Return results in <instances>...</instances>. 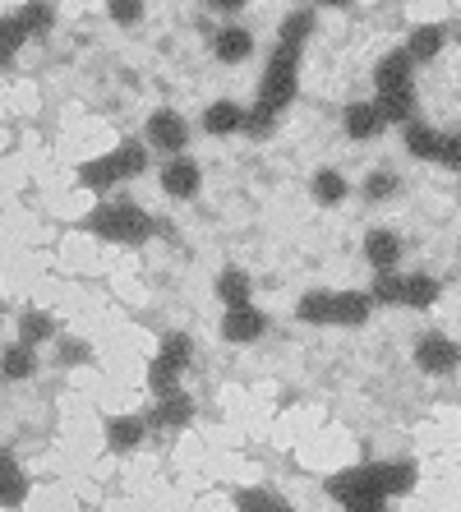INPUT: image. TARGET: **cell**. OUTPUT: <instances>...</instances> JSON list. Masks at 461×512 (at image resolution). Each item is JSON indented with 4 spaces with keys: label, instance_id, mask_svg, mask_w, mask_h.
<instances>
[{
    "label": "cell",
    "instance_id": "1",
    "mask_svg": "<svg viewBox=\"0 0 461 512\" xmlns=\"http://www.w3.org/2000/svg\"><path fill=\"white\" fill-rule=\"evenodd\" d=\"M300 88V51H286L277 47L268 60V70H263V84H259V102L245 111V125L240 130L254 134V139H263V134L272 130V120H277V111L291 107V97H296Z\"/></svg>",
    "mask_w": 461,
    "mask_h": 512
},
{
    "label": "cell",
    "instance_id": "2",
    "mask_svg": "<svg viewBox=\"0 0 461 512\" xmlns=\"http://www.w3.org/2000/svg\"><path fill=\"white\" fill-rule=\"evenodd\" d=\"M83 227L93 231V236H102V240H116V245H143V240L157 231L153 217L143 213L139 203H130V199H116V203L93 208V213L83 217Z\"/></svg>",
    "mask_w": 461,
    "mask_h": 512
},
{
    "label": "cell",
    "instance_id": "3",
    "mask_svg": "<svg viewBox=\"0 0 461 512\" xmlns=\"http://www.w3.org/2000/svg\"><path fill=\"white\" fill-rule=\"evenodd\" d=\"M143 167H148V148L143 143H120L116 153L79 167V185L83 190H111V185H125L130 176H139Z\"/></svg>",
    "mask_w": 461,
    "mask_h": 512
},
{
    "label": "cell",
    "instance_id": "4",
    "mask_svg": "<svg viewBox=\"0 0 461 512\" xmlns=\"http://www.w3.org/2000/svg\"><path fill=\"white\" fill-rule=\"evenodd\" d=\"M190 356H194V342L185 333H166L162 351H157L153 370H148V383H153V393L166 397L180 388V374L190 370Z\"/></svg>",
    "mask_w": 461,
    "mask_h": 512
},
{
    "label": "cell",
    "instance_id": "5",
    "mask_svg": "<svg viewBox=\"0 0 461 512\" xmlns=\"http://www.w3.org/2000/svg\"><path fill=\"white\" fill-rule=\"evenodd\" d=\"M148 143L176 157L180 148L190 143V125H185L176 111H153V120H148Z\"/></svg>",
    "mask_w": 461,
    "mask_h": 512
},
{
    "label": "cell",
    "instance_id": "6",
    "mask_svg": "<svg viewBox=\"0 0 461 512\" xmlns=\"http://www.w3.org/2000/svg\"><path fill=\"white\" fill-rule=\"evenodd\" d=\"M415 365H420L425 374H452L457 370V342H452V337L429 333L425 342L415 346Z\"/></svg>",
    "mask_w": 461,
    "mask_h": 512
},
{
    "label": "cell",
    "instance_id": "7",
    "mask_svg": "<svg viewBox=\"0 0 461 512\" xmlns=\"http://www.w3.org/2000/svg\"><path fill=\"white\" fill-rule=\"evenodd\" d=\"M199 162L194 157H185V153H176L171 162L162 167V190L171 194V199H190L194 190H199Z\"/></svg>",
    "mask_w": 461,
    "mask_h": 512
},
{
    "label": "cell",
    "instance_id": "8",
    "mask_svg": "<svg viewBox=\"0 0 461 512\" xmlns=\"http://www.w3.org/2000/svg\"><path fill=\"white\" fill-rule=\"evenodd\" d=\"M194 420V402L185 393H166V397H157V406L148 411V420L143 425H153V429H180V425H190Z\"/></svg>",
    "mask_w": 461,
    "mask_h": 512
},
{
    "label": "cell",
    "instance_id": "9",
    "mask_svg": "<svg viewBox=\"0 0 461 512\" xmlns=\"http://www.w3.org/2000/svg\"><path fill=\"white\" fill-rule=\"evenodd\" d=\"M369 471H374V489H379V499L411 494L415 489V466L411 462H369Z\"/></svg>",
    "mask_w": 461,
    "mask_h": 512
},
{
    "label": "cell",
    "instance_id": "10",
    "mask_svg": "<svg viewBox=\"0 0 461 512\" xmlns=\"http://www.w3.org/2000/svg\"><path fill=\"white\" fill-rule=\"evenodd\" d=\"M263 328H268V319H263L254 305L226 310V319H222V337H226V342H259Z\"/></svg>",
    "mask_w": 461,
    "mask_h": 512
},
{
    "label": "cell",
    "instance_id": "11",
    "mask_svg": "<svg viewBox=\"0 0 461 512\" xmlns=\"http://www.w3.org/2000/svg\"><path fill=\"white\" fill-rule=\"evenodd\" d=\"M411 70H415V60L406 56V51H392V56L379 60V70H374V84H379V93L415 88V84H411Z\"/></svg>",
    "mask_w": 461,
    "mask_h": 512
},
{
    "label": "cell",
    "instance_id": "12",
    "mask_svg": "<svg viewBox=\"0 0 461 512\" xmlns=\"http://www.w3.org/2000/svg\"><path fill=\"white\" fill-rule=\"evenodd\" d=\"M374 310V300L360 296V291H332V323H342V328H360Z\"/></svg>",
    "mask_w": 461,
    "mask_h": 512
},
{
    "label": "cell",
    "instance_id": "13",
    "mask_svg": "<svg viewBox=\"0 0 461 512\" xmlns=\"http://www.w3.org/2000/svg\"><path fill=\"white\" fill-rule=\"evenodd\" d=\"M28 499V476L10 453H0V508H19Z\"/></svg>",
    "mask_w": 461,
    "mask_h": 512
},
{
    "label": "cell",
    "instance_id": "14",
    "mask_svg": "<svg viewBox=\"0 0 461 512\" xmlns=\"http://www.w3.org/2000/svg\"><path fill=\"white\" fill-rule=\"evenodd\" d=\"M365 259L379 268V273H392L397 259H402V240L392 236V231H369L365 236Z\"/></svg>",
    "mask_w": 461,
    "mask_h": 512
},
{
    "label": "cell",
    "instance_id": "15",
    "mask_svg": "<svg viewBox=\"0 0 461 512\" xmlns=\"http://www.w3.org/2000/svg\"><path fill=\"white\" fill-rule=\"evenodd\" d=\"M383 125H406L415 111V88H397V93H379V102H369Z\"/></svg>",
    "mask_w": 461,
    "mask_h": 512
},
{
    "label": "cell",
    "instance_id": "16",
    "mask_svg": "<svg viewBox=\"0 0 461 512\" xmlns=\"http://www.w3.org/2000/svg\"><path fill=\"white\" fill-rule=\"evenodd\" d=\"M143 420L139 416H111L107 420V448L111 453H134V448H139L143 443Z\"/></svg>",
    "mask_w": 461,
    "mask_h": 512
},
{
    "label": "cell",
    "instance_id": "17",
    "mask_svg": "<svg viewBox=\"0 0 461 512\" xmlns=\"http://www.w3.org/2000/svg\"><path fill=\"white\" fill-rule=\"evenodd\" d=\"M240 125H245V107H240V102H213V107L203 111V130L217 134V139L240 134Z\"/></svg>",
    "mask_w": 461,
    "mask_h": 512
},
{
    "label": "cell",
    "instance_id": "18",
    "mask_svg": "<svg viewBox=\"0 0 461 512\" xmlns=\"http://www.w3.org/2000/svg\"><path fill=\"white\" fill-rule=\"evenodd\" d=\"M438 277H429V273H411V277H402V300L397 305H411V310H429L438 300Z\"/></svg>",
    "mask_w": 461,
    "mask_h": 512
},
{
    "label": "cell",
    "instance_id": "19",
    "mask_svg": "<svg viewBox=\"0 0 461 512\" xmlns=\"http://www.w3.org/2000/svg\"><path fill=\"white\" fill-rule=\"evenodd\" d=\"M213 51H217L222 65H240V60H249V51H254V37H249L245 28H222L217 42H213Z\"/></svg>",
    "mask_w": 461,
    "mask_h": 512
},
{
    "label": "cell",
    "instance_id": "20",
    "mask_svg": "<svg viewBox=\"0 0 461 512\" xmlns=\"http://www.w3.org/2000/svg\"><path fill=\"white\" fill-rule=\"evenodd\" d=\"M443 42H448V28L420 24V28L411 33V42H406V56H411V60H434L438 51H443Z\"/></svg>",
    "mask_w": 461,
    "mask_h": 512
},
{
    "label": "cell",
    "instance_id": "21",
    "mask_svg": "<svg viewBox=\"0 0 461 512\" xmlns=\"http://www.w3.org/2000/svg\"><path fill=\"white\" fill-rule=\"evenodd\" d=\"M14 24L24 28V37H42L51 24H56V10H51L47 0H28L24 10L14 14Z\"/></svg>",
    "mask_w": 461,
    "mask_h": 512
},
{
    "label": "cell",
    "instance_id": "22",
    "mask_svg": "<svg viewBox=\"0 0 461 512\" xmlns=\"http://www.w3.org/2000/svg\"><path fill=\"white\" fill-rule=\"evenodd\" d=\"M217 296H222L226 310L249 305V277L240 273V268H222V277H217Z\"/></svg>",
    "mask_w": 461,
    "mask_h": 512
},
{
    "label": "cell",
    "instance_id": "23",
    "mask_svg": "<svg viewBox=\"0 0 461 512\" xmlns=\"http://www.w3.org/2000/svg\"><path fill=\"white\" fill-rule=\"evenodd\" d=\"M379 130H383V120L374 116L369 102H351V107H346V134H351V139H374Z\"/></svg>",
    "mask_w": 461,
    "mask_h": 512
},
{
    "label": "cell",
    "instance_id": "24",
    "mask_svg": "<svg viewBox=\"0 0 461 512\" xmlns=\"http://www.w3.org/2000/svg\"><path fill=\"white\" fill-rule=\"evenodd\" d=\"M309 37H314V14H291V19H286L282 24V33H277V47H286V51H300L309 42Z\"/></svg>",
    "mask_w": 461,
    "mask_h": 512
},
{
    "label": "cell",
    "instance_id": "25",
    "mask_svg": "<svg viewBox=\"0 0 461 512\" xmlns=\"http://www.w3.org/2000/svg\"><path fill=\"white\" fill-rule=\"evenodd\" d=\"M438 139H443L438 130H429V125H420V120H406V148H411L415 157L434 162V157H438Z\"/></svg>",
    "mask_w": 461,
    "mask_h": 512
},
{
    "label": "cell",
    "instance_id": "26",
    "mask_svg": "<svg viewBox=\"0 0 461 512\" xmlns=\"http://www.w3.org/2000/svg\"><path fill=\"white\" fill-rule=\"evenodd\" d=\"M0 370H5V379H33L37 374V360H33V346H10L5 351V360H0Z\"/></svg>",
    "mask_w": 461,
    "mask_h": 512
},
{
    "label": "cell",
    "instance_id": "27",
    "mask_svg": "<svg viewBox=\"0 0 461 512\" xmlns=\"http://www.w3.org/2000/svg\"><path fill=\"white\" fill-rule=\"evenodd\" d=\"M296 319L300 323H332V291H309L296 305Z\"/></svg>",
    "mask_w": 461,
    "mask_h": 512
},
{
    "label": "cell",
    "instance_id": "28",
    "mask_svg": "<svg viewBox=\"0 0 461 512\" xmlns=\"http://www.w3.org/2000/svg\"><path fill=\"white\" fill-rule=\"evenodd\" d=\"M236 503H240V512H291V503L268 494V489H240Z\"/></svg>",
    "mask_w": 461,
    "mask_h": 512
},
{
    "label": "cell",
    "instance_id": "29",
    "mask_svg": "<svg viewBox=\"0 0 461 512\" xmlns=\"http://www.w3.org/2000/svg\"><path fill=\"white\" fill-rule=\"evenodd\" d=\"M314 199L319 203H342L346 199V180L337 176V171H319V176H314Z\"/></svg>",
    "mask_w": 461,
    "mask_h": 512
},
{
    "label": "cell",
    "instance_id": "30",
    "mask_svg": "<svg viewBox=\"0 0 461 512\" xmlns=\"http://www.w3.org/2000/svg\"><path fill=\"white\" fill-rule=\"evenodd\" d=\"M24 42H28V37H24V28L14 24V14H10V19H0V65H10L14 51L24 47Z\"/></svg>",
    "mask_w": 461,
    "mask_h": 512
},
{
    "label": "cell",
    "instance_id": "31",
    "mask_svg": "<svg viewBox=\"0 0 461 512\" xmlns=\"http://www.w3.org/2000/svg\"><path fill=\"white\" fill-rule=\"evenodd\" d=\"M369 300H379V305H397V300H402V277H397V273H379V277H374Z\"/></svg>",
    "mask_w": 461,
    "mask_h": 512
},
{
    "label": "cell",
    "instance_id": "32",
    "mask_svg": "<svg viewBox=\"0 0 461 512\" xmlns=\"http://www.w3.org/2000/svg\"><path fill=\"white\" fill-rule=\"evenodd\" d=\"M47 337H56V323L47 314H24V346H37V342H47Z\"/></svg>",
    "mask_w": 461,
    "mask_h": 512
},
{
    "label": "cell",
    "instance_id": "33",
    "mask_svg": "<svg viewBox=\"0 0 461 512\" xmlns=\"http://www.w3.org/2000/svg\"><path fill=\"white\" fill-rule=\"evenodd\" d=\"M107 10H111V19H116L120 28H130V24H139L143 19V0H111Z\"/></svg>",
    "mask_w": 461,
    "mask_h": 512
},
{
    "label": "cell",
    "instance_id": "34",
    "mask_svg": "<svg viewBox=\"0 0 461 512\" xmlns=\"http://www.w3.org/2000/svg\"><path fill=\"white\" fill-rule=\"evenodd\" d=\"M434 162H443L448 171H461V134H443V139H438Z\"/></svg>",
    "mask_w": 461,
    "mask_h": 512
},
{
    "label": "cell",
    "instance_id": "35",
    "mask_svg": "<svg viewBox=\"0 0 461 512\" xmlns=\"http://www.w3.org/2000/svg\"><path fill=\"white\" fill-rule=\"evenodd\" d=\"M392 190H397V176H392V171H374V176H369V185H365L369 199H388Z\"/></svg>",
    "mask_w": 461,
    "mask_h": 512
},
{
    "label": "cell",
    "instance_id": "36",
    "mask_svg": "<svg viewBox=\"0 0 461 512\" xmlns=\"http://www.w3.org/2000/svg\"><path fill=\"white\" fill-rule=\"evenodd\" d=\"M342 508L346 512H388V499H374V494H369V499H346Z\"/></svg>",
    "mask_w": 461,
    "mask_h": 512
},
{
    "label": "cell",
    "instance_id": "37",
    "mask_svg": "<svg viewBox=\"0 0 461 512\" xmlns=\"http://www.w3.org/2000/svg\"><path fill=\"white\" fill-rule=\"evenodd\" d=\"M208 5H213V10H222V14H231V10H240L245 0H208Z\"/></svg>",
    "mask_w": 461,
    "mask_h": 512
},
{
    "label": "cell",
    "instance_id": "38",
    "mask_svg": "<svg viewBox=\"0 0 461 512\" xmlns=\"http://www.w3.org/2000/svg\"><path fill=\"white\" fill-rule=\"evenodd\" d=\"M319 5H328V10H346L351 0H319Z\"/></svg>",
    "mask_w": 461,
    "mask_h": 512
}]
</instances>
